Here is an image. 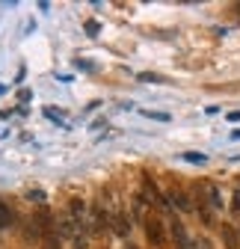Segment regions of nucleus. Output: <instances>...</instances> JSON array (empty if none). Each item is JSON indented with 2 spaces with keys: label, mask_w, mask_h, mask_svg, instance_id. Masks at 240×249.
<instances>
[{
  "label": "nucleus",
  "mask_w": 240,
  "mask_h": 249,
  "mask_svg": "<svg viewBox=\"0 0 240 249\" xmlns=\"http://www.w3.org/2000/svg\"><path fill=\"white\" fill-rule=\"evenodd\" d=\"M110 220H113V211H110V205L104 202V199H98L92 208H89V234H104V231H110Z\"/></svg>",
  "instance_id": "obj_1"
},
{
  "label": "nucleus",
  "mask_w": 240,
  "mask_h": 249,
  "mask_svg": "<svg viewBox=\"0 0 240 249\" xmlns=\"http://www.w3.org/2000/svg\"><path fill=\"white\" fill-rule=\"evenodd\" d=\"M142 229H145V237L154 249H163L166 246V223L157 220V216H145L142 220Z\"/></svg>",
  "instance_id": "obj_2"
},
{
  "label": "nucleus",
  "mask_w": 240,
  "mask_h": 249,
  "mask_svg": "<svg viewBox=\"0 0 240 249\" xmlns=\"http://www.w3.org/2000/svg\"><path fill=\"white\" fill-rule=\"evenodd\" d=\"M169 234H172L175 249H193V240H190V234H187L184 223L178 220V216H172V220H169Z\"/></svg>",
  "instance_id": "obj_3"
},
{
  "label": "nucleus",
  "mask_w": 240,
  "mask_h": 249,
  "mask_svg": "<svg viewBox=\"0 0 240 249\" xmlns=\"http://www.w3.org/2000/svg\"><path fill=\"white\" fill-rule=\"evenodd\" d=\"M166 199H169V205H172V211H184V213H190V211H196V202H193V196L187 193V190H169L166 193Z\"/></svg>",
  "instance_id": "obj_4"
},
{
  "label": "nucleus",
  "mask_w": 240,
  "mask_h": 249,
  "mask_svg": "<svg viewBox=\"0 0 240 249\" xmlns=\"http://www.w3.org/2000/svg\"><path fill=\"white\" fill-rule=\"evenodd\" d=\"M199 202H205V205L211 208V211H220V208H223L220 187H217V184H211V181H207V184H202V187H199Z\"/></svg>",
  "instance_id": "obj_5"
},
{
  "label": "nucleus",
  "mask_w": 240,
  "mask_h": 249,
  "mask_svg": "<svg viewBox=\"0 0 240 249\" xmlns=\"http://www.w3.org/2000/svg\"><path fill=\"white\" fill-rule=\"evenodd\" d=\"M110 229H113L119 237H128V234H131V229H134L131 213H128L125 208H116V211H113V220H110Z\"/></svg>",
  "instance_id": "obj_6"
},
{
  "label": "nucleus",
  "mask_w": 240,
  "mask_h": 249,
  "mask_svg": "<svg viewBox=\"0 0 240 249\" xmlns=\"http://www.w3.org/2000/svg\"><path fill=\"white\" fill-rule=\"evenodd\" d=\"M220 237L225 249H240V231L234 223H220Z\"/></svg>",
  "instance_id": "obj_7"
},
{
  "label": "nucleus",
  "mask_w": 240,
  "mask_h": 249,
  "mask_svg": "<svg viewBox=\"0 0 240 249\" xmlns=\"http://www.w3.org/2000/svg\"><path fill=\"white\" fill-rule=\"evenodd\" d=\"M196 213H199V220H202V226H207V229H214L217 226V211H211L205 202H199L196 199Z\"/></svg>",
  "instance_id": "obj_8"
},
{
  "label": "nucleus",
  "mask_w": 240,
  "mask_h": 249,
  "mask_svg": "<svg viewBox=\"0 0 240 249\" xmlns=\"http://www.w3.org/2000/svg\"><path fill=\"white\" fill-rule=\"evenodd\" d=\"M15 223V213H12V208L3 202V199H0V229H9Z\"/></svg>",
  "instance_id": "obj_9"
},
{
  "label": "nucleus",
  "mask_w": 240,
  "mask_h": 249,
  "mask_svg": "<svg viewBox=\"0 0 240 249\" xmlns=\"http://www.w3.org/2000/svg\"><path fill=\"white\" fill-rule=\"evenodd\" d=\"M42 249H59V231L45 234V237H42Z\"/></svg>",
  "instance_id": "obj_10"
},
{
  "label": "nucleus",
  "mask_w": 240,
  "mask_h": 249,
  "mask_svg": "<svg viewBox=\"0 0 240 249\" xmlns=\"http://www.w3.org/2000/svg\"><path fill=\"white\" fill-rule=\"evenodd\" d=\"M45 199H48V196H45V190H30V193H27V202H36V205H45Z\"/></svg>",
  "instance_id": "obj_11"
},
{
  "label": "nucleus",
  "mask_w": 240,
  "mask_h": 249,
  "mask_svg": "<svg viewBox=\"0 0 240 249\" xmlns=\"http://www.w3.org/2000/svg\"><path fill=\"white\" fill-rule=\"evenodd\" d=\"M193 249H214V243L207 240V237H196L193 240Z\"/></svg>",
  "instance_id": "obj_12"
},
{
  "label": "nucleus",
  "mask_w": 240,
  "mask_h": 249,
  "mask_svg": "<svg viewBox=\"0 0 240 249\" xmlns=\"http://www.w3.org/2000/svg\"><path fill=\"white\" fill-rule=\"evenodd\" d=\"M231 211L240 216V190H234V196H231Z\"/></svg>",
  "instance_id": "obj_13"
},
{
  "label": "nucleus",
  "mask_w": 240,
  "mask_h": 249,
  "mask_svg": "<svg viewBox=\"0 0 240 249\" xmlns=\"http://www.w3.org/2000/svg\"><path fill=\"white\" fill-rule=\"evenodd\" d=\"M139 80L142 83H163V77H157V74H139Z\"/></svg>",
  "instance_id": "obj_14"
},
{
  "label": "nucleus",
  "mask_w": 240,
  "mask_h": 249,
  "mask_svg": "<svg viewBox=\"0 0 240 249\" xmlns=\"http://www.w3.org/2000/svg\"><path fill=\"white\" fill-rule=\"evenodd\" d=\"M184 160H190V163H205V154H184Z\"/></svg>",
  "instance_id": "obj_15"
},
{
  "label": "nucleus",
  "mask_w": 240,
  "mask_h": 249,
  "mask_svg": "<svg viewBox=\"0 0 240 249\" xmlns=\"http://www.w3.org/2000/svg\"><path fill=\"white\" fill-rule=\"evenodd\" d=\"M86 30H89V36H95L98 33V24L95 21H86Z\"/></svg>",
  "instance_id": "obj_16"
},
{
  "label": "nucleus",
  "mask_w": 240,
  "mask_h": 249,
  "mask_svg": "<svg viewBox=\"0 0 240 249\" xmlns=\"http://www.w3.org/2000/svg\"><path fill=\"white\" fill-rule=\"evenodd\" d=\"M234 15H237V18H240V3H234Z\"/></svg>",
  "instance_id": "obj_17"
},
{
  "label": "nucleus",
  "mask_w": 240,
  "mask_h": 249,
  "mask_svg": "<svg viewBox=\"0 0 240 249\" xmlns=\"http://www.w3.org/2000/svg\"><path fill=\"white\" fill-rule=\"evenodd\" d=\"M237 231H240V226H237Z\"/></svg>",
  "instance_id": "obj_18"
}]
</instances>
